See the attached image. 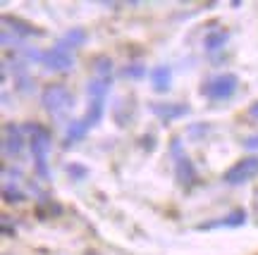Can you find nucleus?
Returning <instances> with one entry per match:
<instances>
[{
	"mask_svg": "<svg viewBox=\"0 0 258 255\" xmlns=\"http://www.w3.org/2000/svg\"><path fill=\"white\" fill-rule=\"evenodd\" d=\"M29 136V146H31V155H34V167L41 179H48V167H46V153L50 148V131L38 122H29L24 127Z\"/></svg>",
	"mask_w": 258,
	"mask_h": 255,
	"instance_id": "1",
	"label": "nucleus"
},
{
	"mask_svg": "<svg viewBox=\"0 0 258 255\" xmlns=\"http://www.w3.org/2000/svg\"><path fill=\"white\" fill-rule=\"evenodd\" d=\"M237 86H239L237 74H218V76H213V79L203 83L201 93L206 98H211V101H227V98L234 96Z\"/></svg>",
	"mask_w": 258,
	"mask_h": 255,
	"instance_id": "2",
	"label": "nucleus"
},
{
	"mask_svg": "<svg viewBox=\"0 0 258 255\" xmlns=\"http://www.w3.org/2000/svg\"><path fill=\"white\" fill-rule=\"evenodd\" d=\"M41 103H43V108H46L50 115H62L67 108H72L74 98L64 83H50V86H46L43 93H41Z\"/></svg>",
	"mask_w": 258,
	"mask_h": 255,
	"instance_id": "3",
	"label": "nucleus"
},
{
	"mask_svg": "<svg viewBox=\"0 0 258 255\" xmlns=\"http://www.w3.org/2000/svg\"><path fill=\"white\" fill-rule=\"evenodd\" d=\"M256 174H258V157L251 155V157H244V160H239L237 164H232L222 179L230 184V186H237V184L249 182L251 177H256Z\"/></svg>",
	"mask_w": 258,
	"mask_h": 255,
	"instance_id": "4",
	"label": "nucleus"
},
{
	"mask_svg": "<svg viewBox=\"0 0 258 255\" xmlns=\"http://www.w3.org/2000/svg\"><path fill=\"white\" fill-rule=\"evenodd\" d=\"M43 67L46 69H50V72H67L70 67L74 64V57L72 53H70V48H64L62 43H57V46H53L48 53H43Z\"/></svg>",
	"mask_w": 258,
	"mask_h": 255,
	"instance_id": "5",
	"label": "nucleus"
},
{
	"mask_svg": "<svg viewBox=\"0 0 258 255\" xmlns=\"http://www.w3.org/2000/svg\"><path fill=\"white\" fill-rule=\"evenodd\" d=\"M24 148V136H22V129L17 124H3V153L5 155H19Z\"/></svg>",
	"mask_w": 258,
	"mask_h": 255,
	"instance_id": "6",
	"label": "nucleus"
},
{
	"mask_svg": "<svg viewBox=\"0 0 258 255\" xmlns=\"http://www.w3.org/2000/svg\"><path fill=\"white\" fill-rule=\"evenodd\" d=\"M151 110L160 122H172V119L189 115V105H182V103H153Z\"/></svg>",
	"mask_w": 258,
	"mask_h": 255,
	"instance_id": "7",
	"label": "nucleus"
},
{
	"mask_svg": "<svg viewBox=\"0 0 258 255\" xmlns=\"http://www.w3.org/2000/svg\"><path fill=\"white\" fill-rule=\"evenodd\" d=\"M175 174H177V182L182 186H194L196 184V169H194L191 160L186 155H177V162H175Z\"/></svg>",
	"mask_w": 258,
	"mask_h": 255,
	"instance_id": "8",
	"label": "nucleus"
},
{
	"mask_svg": "<svg viewBox=\"0 0 258 255\" xmlns=\"http://www.w3.org/2000/svg\"><path fill=\"white\" fill-rule=\"evenodd\" d=\"M170 81H172V69L165 67V64H160V67H156L151 72V83H153V89L158 93H165L170 89Z\"/></svg>",
	"mask_w": 258,
	"mask_h": 255,
	"instance_id": "9",
	"label": "nucleus"
},
{
	"mask_svg": "<svg viewBox=\"0 0 258 255\" xmlns=\"http://www.w3.org/2000/svg\"><path fill=\"white\" fill-rule=\"evenodd\" d=\"M3 24H5V29H12V31H17L19 36H41V29H34L31 24H27V22H22V19L17 17H3Z\"/></svg>",
	"mask_w": 258,
	"mask_h": 255,
	"instance_id": "10",
	"label": "nucleus"
},
{
	"mask_svg": "<svg viewBox=\"0 0 258 255\" xmlns=\"http://www.w3.org/2000/svg\"><path fill=\"white\" fill-rule=\"evenodd\" d=\"M246 222V212L244 210H234L232 215H227V217H222L220 222H208V224H201V229H211V227H241Z\"/></svg>",
	"mask_w": 258,
	"mask_h": 255,
	"instance_id": "11",
	"label": "nucleus"
},
{
	"mask_svg": "<svg viewBox=\"0 0 258 255\" xmlns=\"http://www.w3.org/2000/svg\"><path fill=\"white\" fill-rule=\"evenodd\" d=\"M89 129H91V127H89L84 119L72 122V124H70V129H67V134H64V146H72V143H77L79 138H84V134H86Z\"/></svg>",
	"mask_w": 258,
	"mask_h": 255,
	"instance_id": "12",
	"label": "nucleus"
},
{
	"mask_svg": "<svg viewBox=\"0 0 258 255\" xmlns=\"http://www.w3.org/2000/svg\"><path fill=\"white\" fill-rule=\"evenodd\" d=\"M103 117V98H93L91 103H89V110H86V115H84V122L89 124V127H93V124H98Z\"/></svg>",
	"mask_w": 258,
	"mask_h": 255,
	"instance_id": "13",
	"label": "nucleus"
},
{
	"mask_svg": "<svg viewBox=\"0 0 258 255\" xmlns=\"http://www.w3.org/2000/svg\"><path fill=\"white\" fill-rule=\"evenodd\" d=\"M108 89H110V79L96 76L93 81H89V86H86V93L91 96V101H93V98H105Z\"/></svg>",
	"mask_w": 258,
	"mask_h": 255,
	"instance_id": "14",
	"label": "nucleus"
},
{
	"mask_svg": "<svg viewBox=\"0 0 258 255\" xmlns=\"http://www.w3.org/2000/svg\"><path fill=\"white\" fill-rule=\"evenodd\" d=\"M227 31H222V29H215V31H211L208 36L203 38V46H206V50H218V48H222L225 43H227Z\"/></svg>",
	"mask_w": 258,
	"mask_h": 255,
	"instance_id": "15",
	"label": "nucleus"
},
{
	"mask_svg": "<svg viewBox=\"0 0 258 255\" xmlns=\"http://www.w3.org/2000/svg\"><path fill=\"white\" fill-rule=\"evenodd\" d=\"M84 41H86V31L84 29H70L60 43L64 48H79V46H84Z\"/></svg>",
	"mask_w": 258,
	"mask_h": 255,
	"instance_id": "16",
	"label": "nucleus"
},
{
	"mask_svg": "<svg viewBox=\"0 0 258 255\" xmlns=\"http://www.w3.org/2000/svg\"><path fill=\"white\" fill-rule=\"evenodd\" d=\"M96 72H98V76H103V79H110V72H112L110 57H96Z\"/></svg>",
	"mask_w": 258,
	"mask_h": 255,
	"instance_id": "17",
	"label": "nucleus"
},
{
	"mask_svg": "<svg viewBox=\"0 0 258 255\" xmlns=\"http://www.w3.org/2000/svg\"><path fill=\"white\" fill-rule=\"evenodd\" d=\"M3 196H5V201L8 203H22L24 201V193H19L15 186H5V189H3Z\"/></svg>",
	"mask_w": 258,
	"mask_h": 255,
	"instance_id": "18",
	"label": "nucleus"
},
{
	"mask_svg": "<svg viewBox=\"0 0 258 255\" xmlns=\"http://www.w3.org/2000/svg\"><path fill=\"white\" fill-rule=\"evenodd\" d=\"M144 74H146V67H144V64H132V67H124V76L137 79V76H144Z\"/></svg>",
	"mask_w": 258,
	"mask_h": 255,
	"instance_id": "19",
	"label": "nucleus"
},
{
	"mask_svg": "<svg viewBox=\"0 0 258 255\" xmlns=\"http://www.w3.org/2000/svg\"><path fill=\"white\" fill-rule=\"evenodd\" d=\"M244 148H249V150H258V136H251L244 141Z\"/></svg>",
	"mask_w": 258,
	"mask_h": 255,
	"instance_id": "20",
	"label": "nucleus"
},
{
	"mask_svg": "<svg viewBox=\"0 0 258 255\" xmlns=\"http://www.w3.org/2000/svg\"><path fill=\"white\" fill-rule=\"evenodd\" d=\"M67 169H70V172H72L74 177H77V179H82L84 174H86V169H84V167H77V164H72V167H67Z\"/></svg>",
	"mask_w": 258,
	"mask_h": 255,
	"instance_id": "21",
	"label": "nucleus"
},
{
	"mask_svg": "<svg viewBox=\"0 0 258 255\" xmlns=\"http://www.w3.org/2000/svg\"><path fill=\"white\" fill-rule=\"evenodd\" d=\"M206 131H208V127H191L189 129V134H191V136H196V134H206Z\"/></svg>",
	"mask_w": 258,
	"mask_h": 255,
	"instance_id": "22",
	"label": "nucleus"
},
{
	"mask_svg": "<svg viewBox=\"0 0 258 255\" xmlns=\"http://www.w3.org/2000/svg\"><path fill=\"white\" fill-rule=\"evenodd\" d=\"M249 115H251V117H256V119H258V101H256V103H253V105H251V108H249Z\"/></svg>",
	"mask_w": 258,
	"mask_h": 255,
	"instance_id": "23",
	"label": "nucleus"
}]
</instances>
